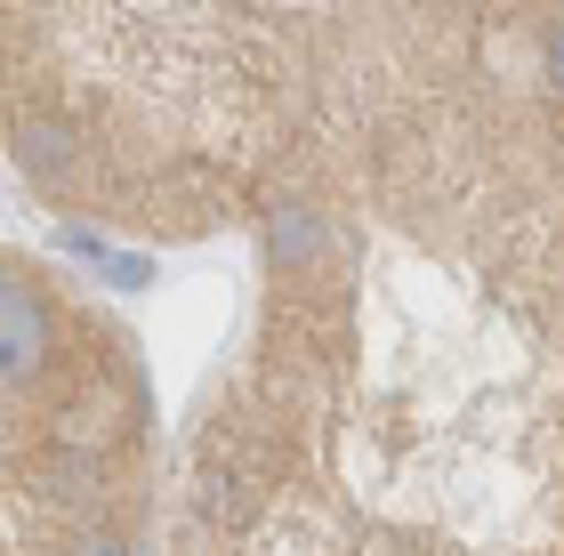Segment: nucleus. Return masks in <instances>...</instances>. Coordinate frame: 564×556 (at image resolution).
<instances>
[{
  "mask_svg": "<svg viewBox=\"0 0 564 556\" xmlns=\"http://www.w3.org/2000/svg\"><path fill=\"white\" fill-rule=\"evenodd\" d=\"M250 235L162 556H564V0H412Z\"/></svg>",
  "mask_w": 564,
  "mask_h": 556,
  "instance_id": "obj_1",
  "label": "nucleus"
},
{
  "mask_svg": "<svg viewBox=\"0 0 564 556\" xmlns=\"http://www.w3.org/2000/svg\"><path fill=\"white\" fill-rule=\"evenodd\" d=\"M412 0H0V145L130 242L259 226L339 81Z\"/></svg>",
  "mask_w": 564,
  "mask_h": 556,
  "instance_id": "obj_2",
  "label": "nucleus"
},
{
  "mask_svg": "<svg viewBox=\"0 0 564 556\" xmlns=\"http://www.w3.org/2000/svg\"><path fill=\"white\" fill-rule=\"evenodd\" d=\"M162 436L138 331L0 235V556H145Z\"/></svg>",
  "mask_w": 564,
  "mask_h": 556,
  "instance_id": "obj_3",
  "label": "nucleus"
}]
</instances>
